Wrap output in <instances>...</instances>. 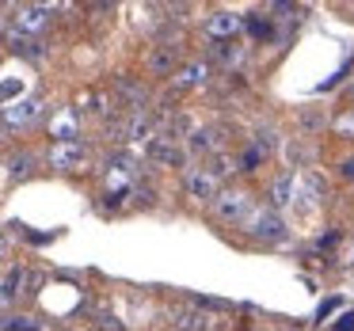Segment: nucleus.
<instances>
[{"mask_svg": "<svg viewBox=\"0 0 354 331\" xmlns=\"http://www.w3.org/2000/svg\"><path fill=\"white\" fill-rule=\"evenodd\" d=\"M179 57V46H160L153 50V57H149V65H153V73H171V65H176Z\"/></svg>", "mask_w": 354, "mask_h": 331, "instance_id": "ddd939ff", "label": "nucleus"}, {"mask_svg": "<svg viewBox=\"0 0 354 331\" xmlns=\"http://www.w3.org/2000/svg\"><path fill=\"white\" fill-rule=\"evenodd\" d=\"M209 54L217 57V62H225V65H232V62H240V54H244V50L236 46V42H214V50H209Z\"/></svg>", "mask_w": 354, "mask_h": 331, "instance_id": "dca6fc26", "label": "nucleus"}, {"mask_svg": "<svg viewBox=\"0 0 354 331\" xmlns=\"http://www.w3.org/2000/svg\"><path fill=\"white\" fill-rule=\"evenodd\" d=\"M248 31H252L255 39H267V35H270V19H259V16L248 19Z\"/></svg>", "mask_w": 354, "mask_h": 331, "instance_id": "6ab92c4d", "label": "nucleus"}, {"mask_svg": "<svg viewBox=\"0 0 354 331\" xmlns=\"http://www.w3.org/2000/svg\"><path fill=\"white\" fill-rule=\"evenodd\" d=\"M351 328H354V316H351V312H346V316H343V320H339V323H335V331H351Z\"/></svg>", "mask_w": 354, "mask_h": 331, "instance_id": "412c9836", "label": "nucleus"}, {"mask_svg": "<svg viewBox=\"0 0 354 331\" xmlns=\"http://www.w3.org/2000/svg\"><path fill=\"white\" fill-rule=\"evenodd\" d=\"M50 138H57V141H77V118H73L69 111H62V115L50 122Z\"/></svg>", "mask_w": 354, "mask_h": 331, "instance_id": "9d476101", "label": "nucleus"}, {"mask_svg": "<svg viewBox=\"0 0 354 331\" xmlns=\"http://www.w3.org/2000/svg\"><path fill=\"white\" fill-rule=\"evenodd\" d=\"M84 156H88V149L80 145V141H57V145L50 149V164H54V168H62V171L80 168V164H84Z\"/></svg>", "mask_w": 354, "mask_h": 331, "instance_id": "f03ea898", "label": "nucleus"}, {"mask_svg": "<svg viewBox=\"0 0 354 331\" xmlns=\"http://www.w3.org/2000/svg\"><path fill=\"white\" fill-rule=\"evenodd\" d=\"M19 282H24V270L16 267L8 278H4V297H16V293H19Z\"/></svg>", "mask_w": 354, "mask_h": 331, "instance_id": "a211bd4d", "label": "nucleus"}, {"mask_svg": "<svg viewBox=\"0 0 354 331\" xmlns=\"http://www.w3.org/2000/svg\"><path fill=\"white\" fill-rule=\"evenodd\" d=\"M217 145H221V130H209V126H206V130H194L191 133V149H194V153H214Z\"/></svg>", "mask_w": 354, "mask_h": 331, "instance_id": "9b49d317", "label": "nucleus"}, {"mask_svg": "<svg viewBox=\"0 0 354 331\" xmlns=\"http://www.w3.org/2000/svg\"><path fill=\"white\" fill-rule=\"evenodd\" d=\"M39 115H42L39 100H19V103H12V107L4 111V122L8 126H27V122H35Z\"/></svg>", "mask_w": 354, "mask_h": 331, "instance_id": "6e6552de", "label": "nucleus"}, {"mask_svg": "<svg viewBox=\"0 0 354 331\" xmlns=\"http://www.w3.org/2000/svg\"><path fill=\"white\" fill-rule=\"evenodd\" d=\"M4 247H8V244H4V236H0V259H4Z\"/></svg>", "mask_w": 354, "mask_h": 331, "instance_id": "5701e85b", "label": "nucleus"}, {"mask_svg": "<svg viewBox=\"0 0 354 331\" xmlns=\"http://www.w3.org/2000/svg\"><path fill=\"white\" fill-rule=\"evenodd\" d=\"M240 27H244V23H240V16H232V12H214V16L206 19V35L214 42H229Z\"/></svg>", "mask_w": 354, "mask_h": 331, "instance_id": "7ed1b4c3", "label": "nucleus"}, {"mask_svg": "<svg viewBox=\"0 0 354 331\" xmlns=\"http://www.w3.org/2000/svg\"><path fill=\"white\" fill-rule=\"evenodd\" d=\"M27 168H31V156H27V153H16V156L8 160V171H12V176H27Z\"/></svg>", "mask_w": 354, "mask_h": 331, "instance_id": "f3484780", "label": "nucleus"}, {"mask_svg": "<svg viewBox=\"0 0 354 331\" xmlns=\"http://www.w3.org/2000/svg\"><path fill=\"white\" fill-rule=\"evenodd\" d=\"M293 191H297V183H293V176H282V179H274V187H270V202H274V206H286V202L293 198Z\"/></svg>", "mask_w": 354, "mask_h": 331, "instance_id": "4468645a", "label": "nucleus"}, {"mask_svg": "<svg viewBox=\"0 0 354 331\" xmlns=\"http://www.w3.org/2000/svg\"><path fill=\"white\" fill-rule=\"evenodd\" d=\"M206 77H209L206 62H191V65H183V69H179V77H176V88H198Z\"/></svg>", "mask_w": 354, "mask_h": 331, "instance_id": "1a4fd4ad", "label": "nucleus"}, {"mask_svg": "<svg viewBox=\"0 0 354 331\" xmlns=\"http://www.w3.org/2000/svg\"><path fill=\"white\" fill-rule=\"evenodd\" d=\"M252 232L259 240H282L286 236V225H282V217H278L274 209H263V214L252 217Z\"/></svg>", "mask_w": 354, "mask_h": 331, "instance_id": "20e7f679", "label": "nucleus"}, {"mask_svg": "<svg viewBox=\"0 0 354 331\" xmlns=\"http://www.w3.org/2000/svg\"><path fill=\"white\" fill-rule=\"evenodd\" d=\"M187 194H191L194 202H214L217 198V179L209 176V171H191V176H187Z\"/></svg>", "mask_w": 354, "mask_h": 331, "instance_id": "423d86ee", "label": "nucleus"}, {"mask_svg": "<svg viewBox=\"0 0 354 331\" xmlns=\"http://www.w3.org/2000/svg\"><path fill=\"white\" fill-rule=\"evenodd\" d=\"M149 156H153L156 164H164V168H179V164H183V149L171 145V138H153L149 141Z\"/></svg>", "mask_w": 354, "mask_h": 331, "instance_id": "39448f33", "label": "nucleus"}, {"mask_svg": "<svg viewBox=\"0 0 354 331\" xmlns=\"http://www.w3.org/2000/svg\"><path fill=\"white\" fill-rule=\"evenodd\" d=\"M46 23H50V8H42V4H24V8H16V16H12L16 35H27V39H31L35 31H42Z\"/></svg>", "mask_w": 354, "mask_h": 331, "instance_id": "f257e3e1", "label": "nucleus"}, {"mask_svg": "<svg viewBox=\"0 0 354 331\" xmlns=\"http://www.w3.org/2000/svg\"><path fill=\"white\" fill-rule=\"evenodd\" d=\"M343 171H346V176H354V160H346V164H343Z\"/></svg>", "mask_w": 354, "mask_h": 331, "instance_id": "4be33fe9", "label": "nucleus"}, {"mask_svg": "<svg viewBox=\"0 0 354 331\" xmlns=\"http://www.w3.org/2000/svg\"><path fill=\"white\" fill-rule=\"evenodd\" d=\"M8 331H42V328H35L31 320H24V316H19V320H12V323H8Z\"/></svg>", "mask_w": 354, "mask_h": 331, "instance_id": "aec40b11", "label": "nucleus"}, {"mask_svg": "<svg viewBox=\"0 0 354 331\" xmlns=\"http://www.w3.org/2000/svg\"><path fill=\"white\" fill-rule=\"evenodd\" d=\"M8 46L12 54H24V57H42V42L39 39H27V35H8Z\"/></svg>", "mask_w": 354, "mask_h": 331, "instance_id": "f8f14e48", "label": "nucleus"}, {"mask_svg": "<svg viewBox=\"0 0 354 331\" xmlns=\"http://www.w3.org/2000/svg\"><path fill=\"white\" fill-rule=\"evenodd\" d=\"M217 214H221V221H236V217H244V209L252 206V198H248L244 191H229V194H217Z\"/></svg>", "mask_w": 354, "mask_h": 331, "instance_id": "0eeeda50", "label": "nucleus"}, {"mask_svg": "<svg viewBox=\"0 0 354 331\" xmlns=\"http://www.w3.org/2000/svg\"><path fill=\"white\" fill-rule=\"evenodd\" d=\"M176 328L179 331H209L214 323H209V316H202V312H183L176 320Z\"/></svg>", "mask_w": 354, "mask_h": 331, "instance_id": "2eb2a0df", "label": "nucleus"}]
</instances>
